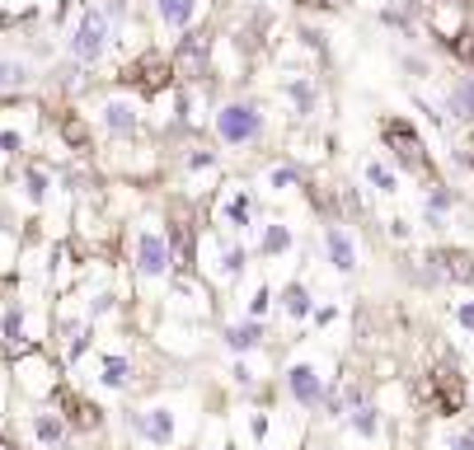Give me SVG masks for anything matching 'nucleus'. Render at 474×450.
<instances>
[{
  "label": "nucleus",
  "instance_id": "b1692460",
  "mask_svg": "<svg viewBox=\"0 0 474 450\" xmlns=\"http://www.w3.org/2000/svg\"><path fill=\"white\" fill-rule=\"evenodd\" d=\"M43 188H47V178L34 170V174H28V193H34V197H43Z\"/></svg>",
  "mask_w": 474,
  "mask_h": 450
},
{
  "label": "nucleus",
  "instance_id": "9b49d317",
  "mask_svg": "<svg viewBox=\"0 0 474 450\" xmlns=\"http://www.w3.org/2000/svg\"><path fill=\"white\" fill-rule=\"evenodd\" d=\"M28 85V66L24 61H0V90H24Z\"/></svg>",
  "mask_w": 474,
  "mask_h": 450
},
{
  "label": "nucleus",
  "instance_id": "bb28decb",
  "mask_svg": "<svg viewBox=\"0 0 474 450\" xmlns=\"http://www.w3.org/2000/svg\"><path fill=\"white\" fill-rule=\"evenodd\" d=\"M455 450H474V431H465V437H455Z\"/></svg>",
  "mask_w": 474,
  "mask_h": 450
},
{
  "label": "nucleus",
  "instance_id": "7ed1b4c3",
  "mask_svg": "<svg viewBox=\"0 0 474 450\" xmlns=\"http://www.w3.org/2000/svg\"><path fill=\"white\" fill-rule=\"evenodd\" d=\"M381 131H385V141L395 146L399 164H408V170H423V174H428V155H423V141H418V131L408 127L404 118H390Z\"/></svg>",
  "mask_w": 474,
  "mask_h": 450
},
{
  "label": "nucleus",
  "instance_id": "6ab92c4d",
  "mask_svg": "<svg viewBox=\"0 0 474 450\" xmlns=\"http://www.w3.org/2000/svg\"><path fill=\"white\" fill-rule=\"evenodd\" d=\"M367 178H371L381 193H395V178H390V170H381V164H371V170H367Z\"/></svg>",
  "mask_w": 474,
  "mask_h": 450
},
{
  "label": "nucleus",
  "instance_id": "2eb2a0df",
  "mask_svg": "<svg viewBox=\"0 0 474 450\" xmlns=\"http://www.w3.org/2000/svg\"><path fill=\"white\" fill-rule=\"evenodd\" d=\"M437 263H446V272H451V277H461V281L474 277V268H470V258H465V254H437Z\"/></svg>",
  "mask_w": 474,
  "mask_h": 450
},
{
  "label": "nucleus",
  "instance_id": "39448f33",
  "mask_svg": "<svg viewBox=\"0 0 474 450\" xmlns=\"http://www.w3.org/2000/svg\"><path fill=\"white\" fill-rule=\"evenodd\" d=\"M170 57H141V61H132L127 66V80H132V85L141 90V94H160L170 85Z\"/></svg>",
  "mask_w": 474,
  "mask_h": 450
},
{
  "label": "nucleus",
  "instance_id": "f8f14e48",
  "mask_svg": "<svg viewBox=\"0 0 474 450\" xmlns=\"http://www.w3.org/2000/svg\"><path fill=\"white\" fill-rule=\"evenodd\" d=\"M225 343H231L235 352H249V347L258 343V324H235V328H225Z\"/></svg>",
  "mask_w": 474,
  "mask_h": 450
},
{
  "label": "nucleus",
  "instance_id": "412c9836",
  "mask_svg": "<svg viewBox=\"0 0 474 450\" xmlns=\"http://www.w3.org/2000/svg\"><path fill=\"white\" fill-rule=\"evenodd\" d=\"M34 427H38V437H43L47 446H52V441H61V422H52V418H38Z\"/></svg>",
  "mask_w": 474,
  "mask_h": 450
},
{
  "label": "nucleus",
  "instance_id": "0eeeda50",
  "mask_svg": "<svg viewBox=\"0 0 474 450\" xmlns=\"http://www.w3.org/2000/svg\"><path fill=\"white\" fill-rule=\"evenodd\" d=\"M291 394L301 399V404H320V394H324V385H320V375H315V366H291Z\"/></svg>",
  "mask_w": 474,
  "mask_h": 450
},
{
  "label": "nucleus",
  "instance_id": "393cba45",
  "mask_svg": "<svg viewBox=\"0 0 474 450\" xmlns=\"http://www.w3.org/2000/svg\"><path fill=\"white\" fill-rule=\"evenodd\" d=\"M244 268V254H240V249H235V254H225V272H240Z\"/></svg>",
  "mask_w": 474,
  "mask_h": 450
},
{
  "label": "nucleus",
  "instance_id": "6e6552de",
  "mask_svg": "<svg viewBox=\"0 0 474 450\" xmlns=\"http://www.w3.org/2000/svg\"><path fill=\"white\" fill-rule=\"evenodd\" d=\"M193 14H198V0H160V20L170 28H184Z\"/></svg>",
  "mask_w": 474,
  "mask_h": 450
},
{
  "label": "nucleus",
  "instance_id": "cd10ccee",
  "mask_svg": "<svg viewBox=\"0 0 474 450\" xmlns=\"http://www.w3.org/2000/svg\"><path fill=\"white\" fill-rule=\"evenodd\" d=\"M461 324H470V328H474V305H465V310H461Z\"/></svg>",
  "mask_w": 474,
  "mask_h": 450
},
{
  "label": "nucleus",
  "instance_id": "4be33fe9",
  "mask_svg": "<svg viewBox=\"0 0 474 450\" xmlns=\"http://www.w3.org/2000/svg\"><path fill=\"white\" fill-rule=\"evenodd\" d=\"M296 178H301V174L291 170V164H282V170H273V188H291Z\"/></svg>",
  "mask_w": 474,
  "mask_h": 450
},
{
  "label": "nucleus",
  "instance_id": "9d476101",
  "mask_svg": "<svg viewBox=\"0 0 474 450\" xmlns=\"http://www.w3.org/2000/svg\"><path fill=\"white\" fill-rule=\"evenodd\" d=\"M57 131H61V141H67L71 150H85V146H90V127L80 122L75 113H67V118H61V127H57Z\"/></svg>",
  "mask_w": 474,
  "mask_h": 450
},
{
  "label": "nucleus",
  "instance_id": "4468645a",
  "mask_svg": "<svg viewBox=\"0 0 474 450\" xmlns=\"http://www.w3.org/2000/svg\"><path fill=\"white\" fill-rule=\"evenodd\" d=\"M451 108L461 113V118H474V80H465V85H455V94H451Z\"/></svg>",
  "mask_w": 474,
  "mask_h": 450
},
{
  "label": "nucleus",
  "instance_id": "f03ea898",
  "mask_svg": "<svg viewBox=\"0 0 474 450\" xmlns=\"http://www.w3.org/2000/svg\"><path fill=\"white\" fill-rule=\"evenodd\" d=\"M207 52H211L207 33H188V38H178V47L170 52V71L184 75V80H202L207 75Z\"/></svg>",
  "mask_w": 474,
  "mask_h": 450
},
{
  "label": "nucleus",
  "instance_id": "20e7f679",
  "mask_svg": "<svg viewBox=\"0 0 474 450\" xmlns=\"http://www.w3.org/2000/svg\"><path fill=\"white\" fill-rule=\"evenodd\" d=\"M104 43H108V20H104L99 10H90L85 20H80V28H75V43L71 47H75L80 61H94V57L104 52Z\"/></svg>",
  "mask_w": 474,
  "mask_h": 450
},
{
  "label": "nucleus",
  "instance_id": "aec40b11",
  "mask_svg": "<svg viewBox=\"0 0 474 450\" xmlns=\"http://www.w3.org/2000/svg\"><path fill=\"white\" fill-rule=\"evenodd\" d=\"M287 310H291V314H305V310H310V300H305L301 287H287Z\"/></svg>",
  "mask_w": 474,
  "mask_h": 450
},
{
  "label": "nucleus",
  "instance_id": "5701e85b",
  "mask_svg": "<svg viewBox=\"0 0 474 450\" xmlns=\"http://www.w3.org/2000/svg\"><path fill=\"white\" fill-rule=\"evenodd\" d=\"M5 333L14 343H20V333H24V324H20V314H5Z\"/></svg>",
  "mask_w": 474,
  "mask_h": 450
},
{
  "label": "nucleus",
  "instance_id": "f3484780",
  "mask_svg": "<svg viewBox=\"0 0 474 450\" xmlns=\"http://www.w3.org/2000/svg\"><path fill=\"white\" fill-rule=\"evenodd\" d=\"M122 380H127V361L113 357V361L104 366V385H122Z\"/></svg>",
  "mask_w": 474,
  "mask_h": 450
},
{
  "label": "nucleus",
  "instance_id": "dca6fc26",
  "mask_svg": "<svg viewBox=\"0 0 474 450\" xmlns=\"http://www.w3.org/2000/svg\"><path fill=\"white\" fill-rule=\"evenodd\" d=\"M249 216H254L249 197H244V193H235V197H231V225H249Z\"/></svg>",
  "mask_w": 474,
  "mask_h": 450
},
{
  "label": "nucleus",
  "instance_id": "a878e982",
  "mask_svg": "<svg viewBox=\"0 0 474 450\" xmlns=\"http://www.w3.org/2000/svg\"><path fill=\"white\" fill-rule=\"evenodd\" d=\"M24 141L20 137H14V131H5V137H0V150H10V155H14V150H20Z\"/></svg>",
  "mask_w": 474,
  "mask_h": 450
},
{
  "label": "nucleus",
  "instance_id": "f257e3e1",
  "mask_svg": "<svg viewBox=\"0 0 474 450\" xmlns=\"http://www.w3.org/2000/svg\"><path fill=\"white\" fill-rule=\"evenodd\" d=\"M217 131H221V141L244 146V141H254L258 131H264V118H258L254 104H225L217 113Z\"/></svg>",
  "mask_w": 474,
  "mask_h": 450
},
{
  "label": "nucleus",
  "instance_id": "ddd939ff",
  "mask_svg": "<svg viewBox=\"0 0 474 450\" xmlns=\"http://www.w3.org/2000/svg\"><path fill=\"white\" fill-rule=\"evenodd\" d=\"M104 122H108L113 131H132V127H137V118H132V108H127V104H108V108H104Z\"/></svg>",
  "mask_w": 474,
  "mask_h": 450
},
{
  "label": "nucleus",
  "instance_id": "a211bd4d",
  "mask_svg": "<svg viewBox=\"0 0 474 450\" xmlns=\"http://www.w3.org/2000/svg\"><path fill=\"white\" fill-rule=\"evenodd\" d=\"M287 244H291V235H287L282 225H273L268 235H264V249H268V254H277V249H287Z\"/></svg>",
  "mask_w": 474,
  "mask_h": 450
},
{
  "label": "nucleus",
  "instance_id": "423d86ee",
  "mask_svg": "<svg viewBox=\"0 0 474 450\" xmlns=\"http://www.w3.org/2000/svg\"><path fill=\"white\" fill-rule=\"evenodd\" d=\"M137 263H141L146 277H160V272L174 263V254H170V244L160 240V235H141V240H137Z\"/></svg>",
  "mask_w": 474,
  "mask_h": 450
},
{
  "label": "nucleus",
  "instance_id": "1a4fd4ad",
  "mask_svg": "<svg viewBox=\"0 0 474 450\" xmlns=\"http://www.w3.org/2000/svg\"><path fill=\"white\" fill-rule=\"evenodd\" d=\"M329 258H334V268H338V272H352V268H357L352 244L343 240V230H329Z\"/></svg>",
  "mask_w": 474,
  "mask_h": 450
}]
</instances>
